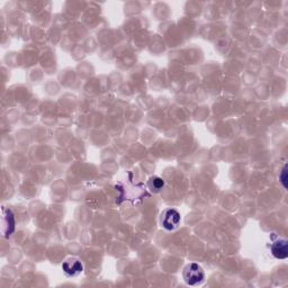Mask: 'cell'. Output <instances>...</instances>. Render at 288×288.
<instances>
[{"label":"cell","mask_w":288,"mask_h":288,"mask_svg":"<svg viewBox=\"0 0 288 288\" xmlns=\"http://www.w3.org/2000/svg\"><path fill=\"white\" fill-rule=\"evenodd\" d=\"M182 277H184L187 285L196 286L204 280L205 272L199 265L189 264L185 267Z\"/></svg>","instance_id":"1"},{"label":"cell","mask_w":288,"mask_h":288,"mask_svg":"<svg viewBox=\"0 0 288 288\" xmlns=\"http://www.w3.org/2000/svg\"><path fill=\"white\" fill-rule=\"evenodd\" d=\"M148 185H149V187H150V189L152 190V192L158 193L163 188L164 181L159 177H152V178H150V180H149Z\"/></svg>","instance_id":"5"},{"label":"cell","mask_w":288,"mask_h":288,"mask_svg":"<svg viewBox=\"0 0 288 288\" xmlns=\"http://www.w3.org/2000/svg\"><path fill=\"white\" fill-rule=\"evenodd\" d=\"M279 179H280V182H282L284 188L287 189V166H284L282 174H280V176H279Z\"/></svg>","instance_id":"6"},{"label":"cell","mask_w":288,"mask_h":288,"mask_svg":"<svg viewBox=\"0 0 288 288\" xmlns=\"http://www.w3.org/2000/svg\"><path fill=\"white\" fill-rule=\"evenodd\" d=\"M161 226L166 230H174L180 222V214L174 208H168L161 214Z\"/></svg>","instance_id":"2"},{"label":"cell","mask_w":288,"mask_h":288,"mask_svg":"<svg viewBox=\"0 0 288 288\" xmlns=\"http://www.w3.org/2000/svg\"><path fill=\"white\" fill-rule=\"evenodd\" d=\"M271 253L272 256L277 259H286L288 257V249H287V241L285 239H278L272 242L271 244Z\"/></svg>","instance_id":"4"},{"label":"cell","mask_w":288,"mask_h":288,"mask_svg":"<svg viewBox=\"0 0 288 288\" xmlns=\"http://www.w3.org/2000/svg\"><path fill=\"white\" fill-rule=\"evenodd\" d=\"M62 269L68 276H78L84 271V265L79 259L76 258H69L62 264Z\"/></svg>","instance_id":"3"}]
</instances>
